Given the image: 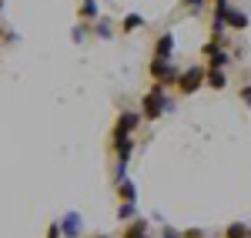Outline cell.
Instances as JSON below:
<instances>
[{"label": "cell", "instance_id": "cell-1", "mask_svg": "<svg viewBox=\"0 0 251 238\" xmlns=\"http://www.w3.org/2000/svg\"><path fill=\"white\" fill-rule=\"evenodd\" d=\"M137 124H141V114L137 111H124L121 118H117L114 131H111V144H121V141H127L131 134L137 131Z\"/></svg>", "mask_w": 251, "mask_h": 238}, {"label": "cell", "instance_id": "cell-2", "mask_svg": "<svg viewBox=\"0 0 251 238\" xmlns=\"http://www.w3.org/2000/svg\"><path fill=\"white\" fill-rule=\"evenodd\" d=\"M164 101H168V98H164V91H161V87L154 84V91H148V94H144V104H141V114H144L148 121H157L161 114H164V107H168Z\"/></svg>", "mask_w": 251, "mask_h": 238}, {"label": "cell", "instance_id": "cell-3", "mask_svg": "<svg viewBox=\"0 0 251 238\" xmlns=\"http://www.w3.org/2000/svg\"><path fill=\"white\" fill-rule=\"evenodd\" d=\"M151 78H154V84L157 87H161V84H164V87H168V84H177V80H181V71H174L171 67V60H151Z\"/></svg>", "mask_w": 251, "mask_h": 238}, {"label": "cell", "instance_id": "cell-4", "mask_svg": "<svg viewBox=\"0 0 251 238\" xmlns=\"http://www.w3.org/2000/svg\"><path fill=\"white\" fill-rule=\"evenodd\" d=\"M204 80H208V71H204V67H188V71H181L177 91H181V94H194Z\"/></svg>", "mask_w": 251, "mask_h": 238}, {"label": "cell", "instance_id": "cell-5", "mask_svg": "<svg viewBox=\"0 0 251 238\" xmlns=\"http://www.w3.org/2000/svg\"><path fill=\"white\" fill-rule=\"evenodd\" d=\"M60 232H64L67 238H77L80 235V215H77V212H67V215L60 218Z\"/></svg>", "mask_w": 251, "mask_h": 238}, {"label": "cell", "instance_id": "cell-6", "mask_svg": "<svg viewBox=\"0 0 251 238\" xmlns=\"http://www.w3.org/2000/svg\"><path fill=\"white\" fill-rule=\"evenodd\" d=\"M171 51H174V37L171 34H161L154 44V57L157 60H171Z\"/></svg>", "mask_w": 251, "mask_h": 238}, {"label": "cell", "instance_id": "cell-7", "mask_svg": "<svg viewBox=\"0 0 251 238\" xmlns=\"http://www.w3.org/2000/svg\"><path fill=\"white\" fill-rule=\"evenodd\" d=\"M208 87H214V91H221L225 84H228V78H225V71H218V67H208V80H204Z\"/></svg>", "mask_w": 251, "mask_h": 238}, {"label": "cell", "instance_id": "cell-8", "mask_svg": "<svg viewBox=\"0 0 251 238\" xmlns=\"http://www.w3.org/2000/svg\"><path fill=\"white\" fill-rule=\"evenodd\" d=\"M117 195H121V201H134V198H137V188H134V181L121 178V185H117Z\"/></svg>", "mask_w": 251, "mask_h": 238}, {"label": "cell", "instance_id": "cell-9", "mask_svg": "<svg viewBox=\"0 0 251 238\" xmlns=\"http://www.w3.org/2000/svg\"><path fill=\"white\" fill-rule=\"evenodd\" d=\"M248 225H245V221H231V225H228V228H225V238H248Z\"/></svg>", "mask_w": 251, "mask_h": 238}, {"label": "cell", "instance_id": "cell-10", "mask_svg": "<svg viewBox=\"0 0 251 238\" xmlns=\"http://www.w3.org/2000/svg\"><path fill=\"white\" fill-rule=\"evenodd\" d=\"M228 24H231L234 30H245L248 27V14L245 10H228Z\"/></svg>", "mask_w": 251, "mask_h": 238}, {"label": "cell", "instance_id": "cell-11", "mask_svg": "<svg viewBox=\"0 0 251 238\" xmlns=\"http://www.w3.org/2000/svg\"><path fill=\"white\" fill-rule=\"evenodd\" d=\"M144 232H148V221H144V218H134L131 225H127V232H124V238H141Z\"/></svg>", "mask_w": 251, "mask_h": 238}, {"label": "cell", "instance_id": "cell-12", "mask_svg": "<svg viewBox=\"0 0 251 238\" xmlns=\"http://www.w3.org/2000/svg\"><path fill=\"white\" fill-rule=\"evenodd\" d=\"M134 215H137V205H134V201H121V208H117V218L134 221Z\"/></svg>", "mask_w": 251, "mask_h": 238}, {"label": "cell", "instance_id": "cell-13", "mask_svg": "<svg viewBox=\"0 0 251 238\" xmlns=\"http://www.w3.org/2000/svg\"><path fill=\"white\" fill-rule=\"evenodd\" d=\"M137 27H144V17H141V14H127V17H124V30L131 34V30H137Z\"/></svg>", "mask_w": 251, "mask_h": 238}, {"label": "cell", "instance_id": "cell-14", "mask_svg": "<svg viewBox=\"0 0 251 238\" xmlns=\"http://www.w3.org/2000/svg\"><path fill=\"white\" fill-rule=\"evenodd\" d=\"M80 14H84V17H97V3L94 0H84V3H80Z\"/></svg>", "mask_w": 251, "mask_h": 238}, {"label": "cell", "instance_id": "cell-15", "mask_svg": "<svg viewBox=\"0 0 251 238\" xmlns=\"http://www.w3.org/2000/svg\"><path fill=\"white\" fill-rule=\"evenodd\" d=\"M97 37H111V24L100 20V24H97Z\"/></svg>", "mask_w": 251, "mask_h": 238}, {"label": "cell", "instance_id": "cell-16", "mask_svg": "<svg viewBox=\"0 0 251 238\" xmlns=\"http://www.w3.org/2000/svg\"><path fill=\"white\" fill-rule=\"evenodd\" d=\"M60 235H64V232H60V221H54V225L47 228V238H60Z\"/></svg>", "mask_w": 251, "mask_h": 238}, {"label": "cell", "instance_id": "cell-17", "mask_svg": "<svg viewBox=\"0 0 251 238\" xmlns=\"http://www.w3.org/2000/svg\"><path fill=\"white\" fill-rule=\"evenodd\" d=\"M181 235L184 238H204V232H201V228H188V232H181Z\"/></svg>", "mask_w": 251, "mask_h": 238}, {"label": "cell", "instance_id": "cell-18", "mask_svg": "<svg viewBox=\"0 0 251 238\" xmlns=\"http://www.w3.org/2000/svg\"><path fill=\"white\" fill-rule=\"evenodd\" d=\"M161 238H184V235H177L174 228H164V232H161Z\"/></svg>", "mask_w": 251, "mask_h": 238}, {"label": "cell", "instance_id": "cell-19", "mask_svg": "<svg viewBox=\"0 0 251 238\" xmlns=\"http://www.w3.org/2000/svg\"><path fill=\"white\" fill-rule=\"evenodd\" d=\"M184 3H188L191 10H201V3H204V0H184Z\"/></svg>", "mask_w": 251, "mask_h": 238}, {"label": "cell", "instance_id": "cell-20", "mask_svg": "<svg viewBox=\"0 0 251 238\" xmlns=\"http://www.w3.org/2000/svg\"><path fill=\"white\" fill-rule=\"evenodd\" d=\"M241 98L248 101V107H251V87H245V91H241Z\"/></svg>", "mask_w": 251, "mask_h": 238}, {"label": "cell", "instance_id": "cell-21", "mask_svg": "<svg viewBox=\"0 0 251 238\" xmlns=\"http://www.w3.org/2000/svg\"><path fill=\"white\" fill-rule=\"evenodd\" d=\"M97 238H107V235H97Z\"/></svg>", "mask_w": 251, "mask_h": 238}, {"label": "cell", "instance_id": "cell-22", "mask_svg": "<svg viewBox=\"0 0 251 238\" xmlns=\"http://www.w3.org/2000/svg\"><path fill=\"white\" fill-rule=\"evenodd\" d=\"M141 238H148V235H141Z\"/></svg>", "mask_w": 251, "mask_h": 238}, {"label": "cell", "instance_id": "cell-23", "mask_svg": "<svg viewBox=\"0 0 251 238\" xmlns=\"http://www.w3.org/2000/svg\"><path fill=\"white\" fill-rule=\"evenodd\" d=\"M248 238H251V232H248Z\"/></svg>", "mask_w": 251, "mask_h": 238}, {"label": "cell", "instance_id": "cell-24", "mask_svg": "<svg viewBox=\"0 0 251 238\" xmlns=\"http://www.w3.org/2000/svg\"><path fill=\"white\" fill-rule=\"evenodd\" d=\"M214 3H218V0H214Z\"/></svg>", "mask_w": 251, "mask_h": 238}, {"label": "cell", "instance_id": "cell-25", "mask_svg": "<svg viewBox=\"0 0 251 238\" xmlns=\"http://www.w3.org/2000/svg\"><path fill=\"white\" fill-rule=\"evenodd\" d=\"M0 3H3V0H0Z\"/></svg>", "mask_w": 251, "mask_h": 238}]
</instances>
